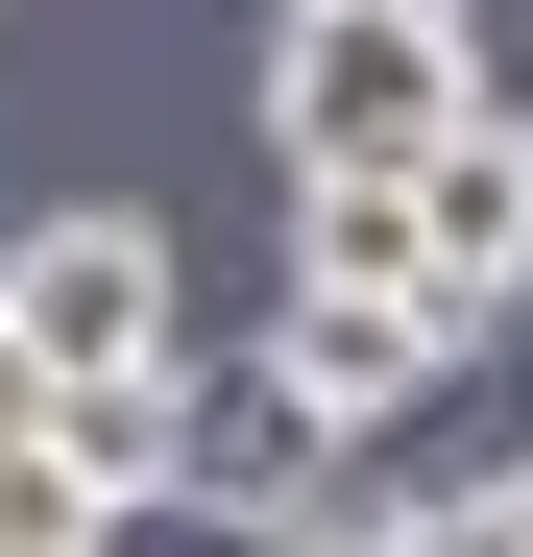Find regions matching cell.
Masks as SVG:
<instances>
[{"label": "cell", "mask_w": 533, "mask_h": 557, "mask_svg": "<svg viewBox=\"0 0 533 557\" xmlns=\"http://www.w3.org/2000/svg\"><path fill=\"white\" fill-rule=\"evenodd\" d=\"M485 122V25L461 0H266V170L292 195H388Z\"/></svg>", "instance_id": "1"}, {"label": "cell", "mask_w": 533, "mask_h": 557, "mask_svg": "<svg viewBox=\"0 0 533 557\" xmlns=\"http://www.w3.org/2000/svg\"><path fill=\"white\" fill-rule=\"evenodd\" d=\"M0 363H25V388H146V363H195V315H170V219H146V195L0 219Z\"/></svg>", "instance_id": "2"}, {"label": "cell", "mask_w": 533, "mask_h": 557, "mask_svg": "<svg viewBox=\"0 0 533 557\" xmlns=\"http://www.w3.org/2000/svg\"><path fill=\"white\" fill-rule=\"evenodd\" d=\"M412 292H436V339H461V363L533 315V98H485L461 146L412 170Z\"/></svg>", "instance_id": "3"}, {"label": "cell", "mask_w": 533, "mask_h": 557, "mask_svg": "<svg viewBox=\"0 0 533 557\" xmlns=\"http://www.w3.org/2000/svg\"><path fill=\"white\" fill-rule=\"evenodd\" d=\"M266 388H292L315 436H388V412H436V388H461V339H436L412 292H266Z\"/></svg>", "instance_id": "4"}, {"label": "cell", "mask_w": 533, "mask_h": 557, "mask_svg": "<svg viewBox=\"0 0 533 557\" xmlns=\"http://www.w3.org/2000/svg\"><path fill=\"white\" fill-rule=\"evenodd\" d=\"M0 557H122V485H98V460H73L49 412L0 436Z\"/></svg>", "instance_id": "5"}, {"label": "cell", "mask_w": 533, "mask_h": 557, "mask_svg": "<svg viewBox=\"0 0 533 557\" xmlns=\"http://www.w3.org/2000/svg\"><path fill=\"white\" fill-rule=\"evenodd\" d=\"M388 557H533V533H509V485H461V509H388Z\"/></svg>", "instance_id": "6"}, {"label": "cell", "mask_w": 533, "mask_h": 557, "mask_svg": "<svg viewBox=\"0 0 533 557\" xmlns=\"http://www.w3.org/2000/svg\"><path fill=\"white\" fill-rule=\"evenodd\" d=\"M243 557H388V509H364V485H339L315 533H243Z\"/></svg>", "instance_id": "7"}, {"label": "cell", "mask_w": 533, "mask_h": 557, "mask_svg": "<svg viewBox=\"0 0 533 557\" xmlns=\"http://www.w3.org/2000/svg\"><path fill=\"white\" fill-rule=\"evenodd\" d=\"M509 533H533V460H509Z\"/></svg>", "instance_id": "8"}]
</instances>
